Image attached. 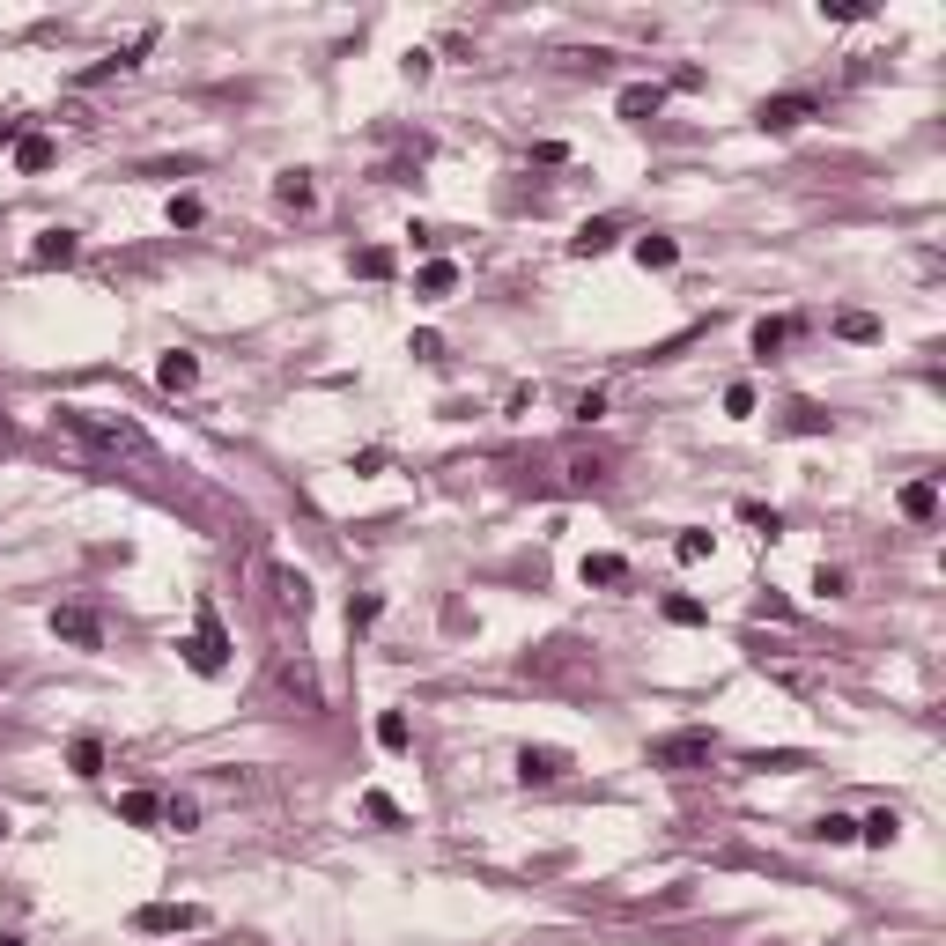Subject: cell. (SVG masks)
Instances as JSON below:
<instances>
[{
  "instance_id": "1",
  "label": "cell",
  "mask_w": 946,
  "mask_h": 946,
  "mask_svg": "<svg viewBox=\"0 0 946 946\" xmlns=\"http://www.w3.org/2000/svg\"><path fill=\"white\" fill-rule=\"evenodd\" d=\"M60 429L82 437V444H97V451H148V437L134 422H111V414H97V407H60Z\"/></svg>"
},
{
  "instance_id": "2",
  "label": "cell",
  "mask_w": 946,
  "mask_h": 946,
  "mask_svg": "<svg viewBox=\"0 0 946 946\" xmlns=\"http://www.w3.org/2000/svg\"><path fill=\"white\" fill-rule=\"evenodd\" d=\"M178 651H185V666H193L200 680H215L222 666H230V636H222V621H215V599H200V621H193V636H185Z\"/></svg>"
},
{
  "instance_id": "3",
  "label": "cell",
  "mask_w": 946,
  "mask_h": 946,
  "mask_svg": "<svg viewBox=\"0 0 946 946\" xmlns=\"http://www.w3.org/2000/svg\"><path fill=\"white\" fill-rule=\"evenodd\" d=\"M717 754L710 732H673V740H651V769H703Z\"/></svg>"
},
{
  "instance_id": "4",
  "label": "cell",
  "mask_w": 946,
  "mask_h": 946,
  "mask_svg": "<svg viewBox=\"0 0 946 946\" xmlns=\"http://www.w3.org/2000/svg\"><path fill=\"white\" fill-rule=\"evenodd\" d=\"M207 910L200 902H148V910H134V932H200Z\"/></svg>"
},
{
  "instance_id": "5",
  "label": "cell",
  "mask_w": 946,
  "mask_h": 946,
  "mask_svg": "<svg viewBox=\"0 0 946 946\" xmlns=\"http://www.w3.org/2000/svg\"><path fill=\"white\" fill-rule=\"evenodd\" d=\"M806 119H813V97H806V89L762 97V111H754V126H762V134H791V126H806Z\"/></svg>"
},
{
  "instance_id": "6",
  "label": "cell",
  "mask_w": 946,
  "mask_h": 946,
  "mask_svg": "<svg viewBox=\"0 0 946 946\" xmlns=\"http://www.w3.org/2000/svg\"><path fill=\"white\" fill-rule=\"evenodd\" d=\"M52 636L74 643V651H104V621H97V607H52Z\"/></svg>"
},
{
  "instance_id": "7",
  "label": "cell",
  "mask_w": 946,
  "mask_h": 946,
  "mask_svg": "<svg viewBox=\"0 0 946 946\" xmlns=\"http://www.w3.org/2000/svg\"><path fill=\"white\" fill-rule=\"evenodd\" d=\"M555 777H570L562 747H518V784H555Z\"/></svg>"
},
{
  "instance_id": "8",
  "label": "cell",
  "mask_w": 946,
  "mask_h": 946,
  "mask_svg": "<svg viewBox=\"0 0 946 946\" xmlns=\"http://www.w3.org/2000/svg\"><path fill=\"white\" fill-rule=\"evenodd\" d=\"M274 607H281V614H296V621L311 614V577L296 570V562H274Z\"/></svg>"
},
{
  "instance_id": "9",
  "label": "cell",
  "mask_w": 946,
  "mask_h": 946,
  "mask_svg": "<svg viewBox=\"0 0 946 946\" xmlns=\"http://www.w3.org/2000/svg\"><path fill=\"white\" fill-rule=\"evenodd\" d=\"M274 688L289 695V703L318 710V673H311V666H296V658H281V666H274Z\"/></svg>"
},
{
  "instance_id": "10",
  "label": "cell",
  "mask_w": 946,
  "mask_h": 946,
  "mask_svg": "<svg viewBox=\"0 0 946 946\" xmlns=\"http://www.w3.org/2000/svg\"><path fill=\"white\" fill-rule=\"evenodd\" d=\"M614 244H621V222L599 215V222H584V230L570 237V259H599V252H614Z\"/></svg>"
},
{
  "instance_id": "11",
  "label": "cell",
  "mask_w": 946,
  "mask_h": 946,
  "mask_svg": "<svg viewBox=\"0 0 946 946\" xmlns=\"http://www.w3.org/2000/svg\"><path fill=\"white\" fill-rule=\"evenodd\" d=\"M274 200L289 207V215H311V207H318V185H311V170H281V178H274Z\"/></svg>"
},
{
  "instance_id": "12",
  "label": "cell",
  "mask_w": 946,
  "mask_h": 946,
  "mask_svg": "<svg viewBox=\"0 0 946 946\" xmlns=\"http://www.w3.org/2000/svg\"><path fill=\"white\" fill-rule=\"evenodd\" d=\"M30 259H37V267H74V259H82V237H74V230H45V237L30 244Z\"/></svg>"
},
{
  "instance_id": "13",
  "label": "cell",
  "mask_w": 946,
  "mask_h": 946,
  "mask_svg": "<svg viewBox=\"0 0 946 946\" xmlns=\"http://www.w3.org/2000/svg\"><path fill=\"white\" fill-rule=\"evenodd\" d=\"M156 385H163V392H193V385H200V355L170 348L163 363H156Z\"/></svg>"
},
{
  "instance_id": "14",
  "label": "cell",
  "mask_w": 946,
  "mask_h": 946,
  "mask_svg": "<svg viewBox=\"0 0 946 946\" xmlns=\"http://www.w3.org/2000/svg\"><path fill=\"white\" fill-rule=\"evenodd\" d=\"M902 518H917V525H932L939 518V481H910V488H902Z\"/></svg>"
},
{
  "instance_id": "15",
  "label": "cell",
  "mask_w": 946,
  "mask_h": 946,
  "mask_svg": "<svg viewBox=\"0 0 946 946\" xmlns=\"http://www.w3.org/2000/svg\"><path fill=\"white\" fill-rule=\"evenodd\" d=\"M636 267H643V274L680 267V244H673V237H636Z\"/></svg>"
},
{
  "instance_id": "16",
  "label": "cell",
  "mask_w": 946,
  "mask_h": 946,
  "mask_svg": "<svg viewBox=\"0 0 946 946\" xmlns=\"http://www.w3.org/2000/svg\"><path fill=\"white\" fill-rule=\"evenodd\" d=\"M658 104H666V89H658V82H629V89H621V119H651Z\"/></svg>"
},
{
  "instance_id": "17",
  "label": "cell",
  "mask_w": 946,
  "mask_h": 946,
  "mask_svg": "<svg viewBox=\"0 0 946 946\" xmlns=\"http://www.w3.org/2000/svg\"><path fill=\"white\" fill-rule=\"evenodd\" d=\"M119 821L156 828V821H163V799H156V791H126V799H119Z\"/></svg>"
},
{
  "instance_id": "18",
  "label": "cell",
  "mask_w": 946,
  "mask_h": 946,
  "mask_svg": "<svg viewBox=\"0 0 946 946\" xmlns=\"http://www.w3.org/2000/svg\"><path fill=\"white\" fill-rule=\"evenodd\" d=\"M666 621H673V629H703L710 607H703V599H688V592H666Z\"/></svg>"
},
{
  "instance_id": "19",
  "label": "cell",
  "mask_w": 946,
  "mask_h": 946,
  "mask_svg": "<svg viewBox=\"0 0 946 946\" xmlns=\"http://www.w3.org/2000/svg\"><path fill=\"white\" fill-rule=\"evenodd\" d=\"M377 747H385V754H407V747H414V732H407V717H400V710L377 717Z\"/></svg>"
},
{
  "instance_id": "20",
  "label": "cell",
  "mask_w": 946,
  "mask_h": 946,
  "mask_svg": "<svg viewBox=\"0 0 946 946\" xmlns=\"http://www.w3.org/2000/svg\"><path fill=\"white\" fill-rule=\"evenodd\" d=\"M67 769H74V777H104V740H74L67 747Z\"/></svg>"
},
{
  "instance_id": "21",
  "label": "cell",
  "mask_w": 946,
  "mask_h": 946,
  "mask_svg": "<svg viewBox=\"0 0 946 946\" xmlns=\"http://www.w3.org/2000/svg\"><path fill=\"white\" fill-rule=\"evenodd\" d=\"M673 555H680V562H710V555H717V533H703V525H688V533L673 540Z\"/></svg>"
},
{
  "instance_id": "22",
  "label": "cell",
  "mask_w": 946,
  "mask_h": 946,
  "mask_svg": "<svg viewBox=\"0 0 946 946\" xmlns=\"http://www.w3.org/2000/svg\"><path fill=\"white\" fill-rule=\"evenodd\" d=\"M858 836H865V843H873V850H887V843H895V836H902V813H887V806H880V813H873V821H858Z\"/></svg>"
},
{
  "instance_id": "23",
  "label": "cell",
  "mask_w": 946,
  "mask_h": 946,
  "mask_svg": "<svg viewBox=\"0 0 946 946\" xmlns=\"http://www.w3.org/2000/svg\"><path fill=\"white\" fill-rule=\"evenodd\" d=\"M813 843H858V821H850V813H821V821H813Z\"/></svg>"
},
{
  "instance_id": "24",
  "label": "cell",
  "mask_w": 946,
  "mask_h": 946,
  "mask_svg": "<svg viewBox=\"0 0 946 946\" xmlns=\"http://www.w3.org/2000/svg\"><path fill=\"white\" fill-rule=\"evenodd\" d=\"M570 422H577V429L607 422V392H599V385H592V392H577V400H570Z\"/></svg>"
},
{
  "instance_id": "25",
  "label": "cell",
  "mask_w": 946,
  "mask_h": 946,
  "mask_svg": "<svg viewBox=\"0 0 946 946\" xmlns=\"http://www.w3.org/2000/svg\"><path fill=\"white\" fill-rule=\"evenodd\" d=\"M740 525H754L762 540H777V533H784V510H769V503H740Z\"/></svg>"
},
{
  "instance_id": "26",
  "label": "cell",
  "mask_w": 946,
  "mask_h": 946,
  "mask_svg": "<svg viewBox=\"0 0 946 946\" xmlns=\"http://www.w3.org/2000/svg\"><path fill=\"white\" fill-rule=\"evenodd\" d=\"M784 340H791V318H762V326H754V355L769 363V355H777Z\"/></svg>"
},
{
  "instance_id": "27",
  "label": "cell",
  "mask_w": 946,
  "mask_h": 946,
  "mask_svg": "<svg viewBox=\"0 0 946 946\" xmlns=\"http://www.w3.org/2000/svg\"><path fill=\"white\" fill-rule=\"evenodd\" d=\"M621 577H629L621 555H584V584H621Z\"/></svg>"
},
{
  "instance_id": "28",
  "label": "cell",
  "mask_w": 946,
  "mask_h": 946,
  "mask_svg": "<svg viewBox=\"0 0 946 946\" xmlns=\"http://www.w3.org/2000/svg\"><path fill=\"white\" fill-rule=\"evenodd\" d=\"M392 267H400V259H392L385 244H370V252H355V274H363V281H385Z\"/></svg>"
},
{
  "instance_id": "29",
  "label": "cell",
  "mask_w": 946,
  "mask_h": 946,
  "mask_svg": "<svg viewBox=\"0 0 946 946\" xmlns=\"http://www.w3.org/2000/svg\"><path fill=\"white\" fill-rule=\"evenodd\" d=\"M784 429H791V437H821V429H828V414L813 407V400H799V407H791V422H784Z\"/></svg>"
},
{
  "instance_id": "30",
  "label": "cell",
  "mask_w": 946,
  "mask_h": 946,
  "mask_svg": "<svg viewBox=\"0 0 946 946\" xmlns=\"http://www.w3.org/2000/svg\"><path fill=\"white\" fill-rule=\"evenodd\" d=\"M451 281H459V267H451V259H429L422 267V296H451Z\"/></svg>"
},
{
  "instance_id": "31",
  "label": "cell",
  "mask_w": 946,
  "mask_h": 946,
  "mask_svg": "<svg viewBox=\"0 0 946 946\" xmlns=\"http://www.w3.org/2000/svg\"><path fill=\"white\" fill-rule=\"evenodd\" d=\"M836 333H843V340H880V318H873V311H843Z\"/></svg>"
},
{
  "instance_id": "32",
  "label": "cell",
  "mask_w": 946,
  "mask_h": 946,
  "mask_svg": "<svg viewBox=\"0 0 946 946\" xmlns=\"http://www.w3.org/2000/svg\"><path fill=\"white\" fill-rule=\"evenodd\" d=\"M15 163H23V170H45V163H52V141H45V134H23V141H15Z\"/></svg>"
},
{
  "instance_id": "33",
  "label": "cell",
  "mask_w": 946,
  "mask_h": 946,
  "mask_svg": "<svg viewBox=\"0 0 946 946\" xmlns=\"http://www.w3.org/2000/svg\"><path fill=\"white\" fill-rule=\"evenodd\" d=\"M200 215H207V207L193 193H170V230H200Z\"/></svg>"
},
{
  "instance_id": "34",
  "label": "cell",
  "mask_w": 946,
  "mask_h": 946,
  "mask_svg": "<svg viewBox=\"0 0 946 946\" xmlns=\"http://www.w3.org/2000/svg\"><path fill=\"white\" fill-rule=\"evenodd\" d=\"M163 821L178 828V836H193V828H200V806H193V799H163Z\"/></svg>"
},
{
  "instance_id": "35",
  "label": "cell",
  "mask_w": 946,
  "mask_h": 946,
  "mask_svg": "<svg viewBox=\"0 0 946 946\" xmlns=\"http://www.w3.org/2000/svg\"><path fill=\"white\" fill-rule=\"evenodd\" d=\"M363 813H370V821H385V828H400V821H407V813H400V806H392V799H385V791H363Z\"/></svg>"
},
{
  "instance_id": "36",
  "label": "cell",
  "mask_w": 946,
  "mask_h": 946,
  "mask_svg": "<svg viewBox=\"0 0 946 946\" xmlns=\"http://www.w3.org/2000/svg\"><path fill=\"white\" fill-rule=\"evenodd\" d=\"M377 614H385V599H377V592H363V599H355V607H348V629H355V636H363V629H370V621H377Z\"/></svg>"
},
{
  "instance_id": "37",
  "label": "cell",
  "mask_w": 946,
  "mask_h": 946,
  "mask_svg": "<svg viewBox=\"0 0 946 946\" xmlns=\"http://www.w3.org/2000/svg\"><path fill=\"white\" fill-rule=\"evenodd\" d=\"M725 414H732V422H747V414H754V385H747V377H740V385H725Z\"/></svg>"
},
{
  "instance_id": "38",
  "label": "cell",
  "mask_w": 946,
  "mask_h": 946,
  "mask_svg": "<svg viewBox=\"0 0 946 946\" xmlns=\"http://www.w3.org/2000/svg\"><path fill=\"white\" fill-rule=\"evenodd\" d=\"M821 15H828V23H865L873 8H865V0H821Z\"/></svg>"
},
{
  "instance_id": "39",
  "label": "cell",
  "mask_w": 946,
  "mask_h": 946,
  "mask_svg": "<svg viewBox=\"0 0 946 946\" xmlns=\"http://www.w3.org/2000/svg\"><path fill=\"white\" fill-rule=\"evenodd\" d=\"M813 592H821V599H843V592H850V577H843V570H828V562H821V570H813Z\"/></svg>"
},
{
  "instance_id": "40",
  "label": "cell",
  "mask_w": 946,
  "mask_h": 946,
  "mask_svg": "<svg viewBox=\"0 0 946 946\" xmlns=\"http://www.w3.org/2000/svg\"><path fill=\"white\" fill-rule=\"evenodd\" d=\"M570 481H577V488H592V481H607V459H570Z\"/></svg>"
},
{
  "instance_id": "41",
  "label": "cell",
  "mask_w": 946,
  "mask_h": 946,
  "mask_svg": "<svg viewBox=\"0 0 946 946\" xmlns=\"http://www.w3.org/2000/svg\"><path fill=\"white\" fill-rule=\"evenodd\" d=\"M429 67H437V60H429V52H422V45H414V52H407V60H400V74H407V82H429Z\"/></svg>"
},
{
  "instance_id": "42",
  "label": "cell",
  "mask_w": 946,
  "mask_h": 946,
  "mask_svg": "<svg viewBox=\"0 0 946 946\" xmlns=\"http://www.w3.org/2000/svg\"><path fill=\"white\" fill-rule=\"evenodd\" d=\"M407 355H422V363H437V355H444V340H437V333H414V340H407Z\"/></svg>"
},
{
  "instance_id": "43",
  "label": "cell",
  "mask_w": 946,
  "mask_h": 946,
  "mask_svg": "<svg viewBox=\"0 0 946 946\" xmlns=\"http://www.w3.org/2000/svg\"><path fill=\"white\" fill-rule=\"evenodd\" d=\"M8 451H15V429H8V422H0V459H8Z\"/></svg>"
},
{
  "instance_id": "44",
  "label": "cell",
  "mask_w": 946,
  "mask_h": 946,
  "mask_svg": "<svg viewBox=\"0 0 946 946\" xmlns=\"http://www.w3.org/2000/svg\"><path fill=\"white\" fill-rule=\"evenodd\" d=\"M0 946H23V939H15V932H0Z\"/></svg>"
}]
</instances>
